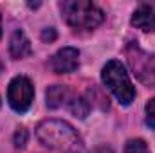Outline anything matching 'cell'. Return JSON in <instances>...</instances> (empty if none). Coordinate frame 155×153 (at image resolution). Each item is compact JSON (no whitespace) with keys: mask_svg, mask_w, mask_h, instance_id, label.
Returning a JSON list of instances; mask_svg holds the SVG:
<instances>
[{"mask_svg":"<svg viewBox=\"0 0 155 153\" xmlns=\"http://www.w3.org/2000/svg\"><path fill=\"white\" fill-rule=\"evenodd\" d=\"M144 110H146V124L155 130V97L146 103V108Z\"/></svg>","mask_w":155,"mask_h":153,"instance_id":"30bf717a","label":"cell"},{"mask_svg":"<svg viewBox=\"0 0 155 153\" xmlns=\"http://www.w3.org/2000/svg\"><path fill=\"white\" fill-rule=\"evenodd\" d=\"M27 142V130L25 128H18L15 133V146L16 148H24Z\"/></svg>","mask_w":155,"mask_h":153,"instance_id":"8fae6325","label":"cell"},{"mask_svg":"<svg viewBox=\"0 0 155 153\" xmlns=\"http://www.w3.org/2000/svg\"><path fill=\"white\" fill-rule=\"evenodd\" d=\"M92 153H112V150L110 148H96Z\"/></svg>","mask_w":155,"mask_h":153,"instance_id":"4fadbf2b","label":"cell"},{"mask_svg":"<svg viewBox=\"0 0 155 153\" xmlns=\"http://www.w3.org/2000/svg\"><path fill=\"white\" fill-rule=\"evenodd\" d=\"M38 141L54 153H79L83 150V141L78 132L65 121L49 119L40 122L36 128Z\"/></svg>","mask_w":155,"mask_h":153,"instance_id":"6da1fadb","label":"cell"},{"mask_svg":"<svg viewBox=\"0 0 155 153\" xmlns=\"http://www.w3.org/2000/svg\"><path fill=\"white\" fill-rule=\"evenodd\" d=\"M0 36H2V16H0Z\"/></svg>","mask_w":155,"mask_h":153,"instance_id":"5bb4252c","label":"cell"},{"mask_svg":"<svg viewBox=\"0 0 155 153\" xmlns=\"http://www.w3.org/2000/svg\"><path fill=\"white\" fill-rule=\"evenodd\" d=\"M9 52L15 60H20V58H25L31 54V41L27 40L24 31H15L11 41H9Z\"/></svg>","mask_w":155,"mask_h":153,"instance_id":"ba28073f","label":"cell"},{"mask_svg":"<svg viewBox=\"0 0 155 153\" xmlns=\"http://www.w3.org/2000/svg\"><path fill=\"white\" fill-rule=\"evenodd\" d=\"M132 25L146 33L155 31V2H143L137 5L132 16Z\"/></svg>","mask_w":155,"mask_h":153,"instance_id":"8992f818","label":"cell"},{"mask_svg":"<svg viewBox=\"0 0 155 153\" xmlns=\"http://www.w3.org/2000/svg\"><path fill=\"white\" fill-rule=\"evenodd\" d=\"M79 65V50L74 47H63L60 49L49 61V67L56 74H71Z\"/></svg>","mask_w":155,"mask_h":153,"instance_id":"5b68a950","label":"cell"},{"mask_svg":"<svg viewBox=\"0 0 155 153\" xmlns=\"http://www.w3.org/2000/svg\"><path fill=\"white\" fill-rule=\"evenodd\" d=\"M35 97V86L25 76H16L7 88V101L11 108L18 114H24L31 108Z\"/></svg>","mask_w":155,"mask_h":153,"instance_id":"277c9868","label":"cell"},{"mask_svg":"<svg viewBox=\"0 0 155 153\" xmlns=\"http://www.w3.org/2000/svg\"><path fill=\"white\" fill-rule=\"evenodd\" d=\"M60 9L63 20L79 31H92L105 20V13L87 0H63L60 2Z\"/></svg>","mask_w":155,"mask_h":153,"instance_id":"7a4b0ae2","label":"cell"},{"mask_svg":"<svg viewBox=\"0 0 155 153\" xmlns=\"http://www.w3.org/2000/svg\"><path fill=\"white\" fill-rule=\"evenodd\" d=\"M124 153H150V150L143 139H130L124 146Z\"/></svg>","mask_w":155,"mask_h":153,"instance_id":"9c48e42d","label":"cell"},{"mask_svg":"<svg viewBox=\"0 0 155 153\" xmlns=\"http://www.w3.org/2000/svg\"><path fill=\"white\" fill-rule=\"evenodd\" d=\"M41 40H43V41H54V40H56V31H54L52 27L43 29V33H41Z\"/></svg>","mask_w":155,"mask_h":153,"instance_id":"7c38bea8","label":"cell"},{"mask_svg":"<svg viewBox=\"0 0 155 153\" xmlns=\"http://www.w3.org/2000/svg\"><path fill=\"white\" fill-rule=\"evenodd\" d=\"M47 106L56 110V108H61V106H69L71 101L74 99V96L71 94V90L63 85H54V86H49L47 88Z\"/></svg>","mask_w":155,"mask_h":153,"instance_id":"52a82bcc","label":"cell"},{"mask_svg":"<svg viewBox=\"0 0 155 153\" xmlns=\"http://www.w3.org/2000/svg\"><path fill=\"white\" fill-rule=\"evenodd\" d=\"M101 79L105 83V86L117 97V101L124 106H128L134 97H135V88L128 77V72L124 69V65L119 60H110L101 72Z\"/></svg>","mask_w":155,"mask_h":153,"instance_id":"3957f363","label":"cell"},{"mask_svg":"<svg viewBox=\"0 0 155 153\" xmlns=\"http://www.w3.org/2000/svg\"><path fill=\"white\" fill-rule=\"evenodd\" d=\"M0 69H2V65H0Z\"/></svg>","mask_w":155,"mask_h":153,"instance_id":"9a60e30c","label":"cell"}]
</instances>
